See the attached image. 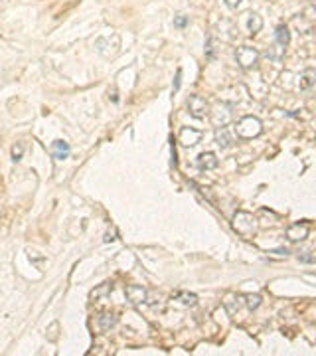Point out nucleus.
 Segmentation results:
<instances>
[{
  "instance_id": "f257e3e1",
  "label": "nucleus",
  "mask_w": 316,
  "mask_h": 356,
  "mask_svg": "<svg viewBox=\"0 0 316 356\" xmlns=\"http://www.w3.org/2000/svg\"><path fill=\"white\" fill-rule=\"evenodd\" d=\"M261 133H263V123H261L259 117L245 115V117H241V119L235 123V135H237L239 139L251 141V139H257Z\"/></svg>"
},
{
  "instance_id": "f03ea898",
  "label": "nucleus",
  "mask_w": 316,
  "mask_h": 356,
  "mask_svg": "<svg viewBox=\"0 0 316 356\" xmlns=\"http://www.w3.org/2000/svg\"><path fill=\"white\" fill-rule=\"evenodd\" d=\"M233 230L243 236V237H251L257 232V220L253 214L249 212H237L233 216Z\"/></svg>"
},
{
  "instance_id": "7ed1b4c3",
  "label": "nucleus",
  "mask_w": 316,
  "mask_h": 356,
  "mask_svg": "<svg viewBox=\"0 0 316 356\" xmlns=\"http://www.w3.org/2000/svg\"><path fill=\"white\" fill-rule=\"evenodd\" d=\"M259 58H261V54H259V49H257V47L241 46V47H237V49H235V60H237L239 68H243V70H251V68H255V66L259 64Z\"/></svg>"
},
{
  "instance_id": "20e7f679",
  "label": "nucleus",
  "mask_w": 316,
  "mask_h": 356,
  "mask_svg": "<svg viewBox=\"0 0 316 356\" xmlns=\"http://www.w3.org/2000/svg\"><path fill=\"white\" fill-rule=\"evenodd\" d=\"M209 119H212L214 127H229V123L233 121V107L229 103H218L212 111V115H209Z\"/></svg>"
},
{
  "instance_id": "39448f33",
  "label": "nucleus",
  "mask_w": 316,
  "mask_h": 356,
  "mask_svg": "<svg viewBox=\"0 0 316 356\" xmlns=\"http://www.w3.org/2000/svg\"><path fill=\"white\" fill-rule=\"evenodd\" d=\"M188 111H190L192 117L202 119V117H205L209 113V103L205 101V97H202V95H190V99H188Z\"/></svg>"
},
{
  "instance_id": "423d86ee",
  "label": "nucleus",
  "mask_w": 316,
  "mask_h": 356,
  "mask_svg": "<svg viewBox=\"0 0 316 356\" xmlns=\"http://www.w3.org/2000/svg\"><path fill=\"white\" fill-rule=\"evenodd\" d=\"M95 47H97V52L103 56V58H113L117 52H119V47H121V38L117 36V40L111 44V38H99L97 42H95Z\"/></svg>"
},
{
  "instance_id": "0eeeda50",
  "label": "nucleus",
  "mask_w": 316,
  "mask_h": 356,
  "mask_svg": "<svg viewBox=\"0 0 316 356\" xmlns=\"http://www.w3.org/2000/svg\"><path fill=\"white\" fill-rule=\"evenodd\" d=\"M308 234H310V226L304 224V222H296V224L289 226L287 232H285L289 241H302V239L308 237Z\"/></svg>"
},
{
  "instance_id": "6e6552de",
  "label": "nucleus",
  "mask_w": 316,
  "mask_h": 356,
  "mask_svg": "<svg viewBox=\"0 0 316 356\" xmlns=\"http://www.w3.org/2000/svg\"><path fill=\"white\" fill-rule=\"evenodd\" d=\"M125 295H127V299L133 303V305H142V303H146V289L142 287V285H129L127 289H125Z\"/></svg>"
},
{
  "instance_id": "1a4fd4ad",
  "label": "nucleus",
  "mask_w": 316,
  "mask_h": 356,
  "mask_svg": "<svg viewBox=\"0 0 316 356\" xmlns=\"http://www.w3.org/2000/svg\"><path fill=\"white\" fill-rule=\"evenodd\" d=\"M49 152H51V157H54L56 161H66L71 155V146L66 141H54V142H51V146H49Z\"/></svg>"
},
{
  "instance_id": "9d476101",
  "label": "nucleus",
  "mask_w": 316,
  "mask_h": 356,
  "mask_svg": "<svg viewBox=\"0 0 316 356\" xmlns=\"http://www.w3.org/2000/svg\"><path fill=\"white\" fill-rule=\"evenodd\" d=\"M200 139H202V133H200L198 129H192V127H184V129L180 131V137H178V141H180L184 146H194V144L200 142Z\"/></svg>"
},
{
  "instance_id": "9b49d317",
  "label": "nucleus",
  "mask_w": 316,
  "mask_h": 356,
  "mask_svg": "<svg viewBox=\"0 0 316 356\" xmlns=\"http://www.w3.org/2000/svg\"><path fill=\"white\" fill-rule=\"evenodd\" d=\"M220 166V159L214 155V152H202L198 157V168L200 170H214Z\"/></svg>"
},
{
  "instance_id": "f8f14e48",
  "label": "nucleus",
  "mask_w": 316,
  "mask_h": 356,
  "mask_svg": "<svg viewBox=\"0 0 316 356\" xmlns=\"http://www.w3.org/2000/svg\"><path fill=\"white\" fill-rule=\"evenodd\" d=\"M172 303L176 307H194L198 303V297L194 293H188V291H178L174 297H172Z\"/></svg>"
},
{
  "instance_id": "ddd939ff",
  "label": "nucleus",
  "mask_w": 316,
  "mask_h": 356,
  "mask_svg": "<svg viewBox=\"0 0 316 356\" xmlns=\"http://www.w3.org/2000/svg\"><path fill=\"white\" fill-rule=\"evenodd\" d=\"M214 137H216L218 146H222V148H229V146L233 144V135L229 133V129H227V127H218Z\"/></svg>"
},
{
  "instance_id": "4468645a",
  "label": "nucleus",
  "mask_w": 316,
  "mask_h": 356,
  "mask_svg": "<svg viewBox=\"0 0 316 356\" xmlns=\"http://www.w3.org/2000/svg\"><path fill=\"white\" fill-rule=\"evenodd\" d=\"M314 83H316V68H306V70L300 73V89L306 91V89H310Z\"/></svg>"
},
{
  "instance_id": "2eb2a0df",
  "label": "nucleus",
  "mask_w": 316,
  "mask_h": 356,
  "mask_svg": "<svg viewBox=\"0 0 316 356\" xmlns=\"http://www.w3.org/2000/svg\"><path fill=\"white\" fill-rule=\"evenodd\" d=\"M261 28H263V18L257 12H249L247 14V30H249V34L255 36V34L261 32Z\"/></svg>"
},
{
  "instance_id": "dca6fc26",
  "label": "nucleus",
  "mask_w": 316,
  "mask_h": 356,
  "mask_svg": "<svg viewBox=\"0 0 316 356\" xmlns=\"http://www.w3.org/2000/svg\"><path fill=\"white\" fill-rule=\"evenodd\" d=\"M117 323H119L117 315H109V313H105V315H101V317H99V329H101V331H111Z\"/></svg>"
},
{
  "instance_id": "f3484780",
  "label": "nucleus",
  "mask_w": 316,
  "mask_h": 356,
  "mask_svg": "<svg viewBox=\"0 0 316 356\" xmlns=\"http://www.w3.org/2000/svg\"><path fill=\"white\" fill-rule=\"evenodd\" d=\"M275 42L277 44H281V46H289V42H291V32H289V28L285 26V24H281V26H277V32H275Z\"/></svg>"
},
{
  "instance_id": "a211bd4d",
  "label": "nucleus",
  "mask_w": 316,
  "mask_h": 356,
  "mask_svg": "<svg viewBox=\"0 0 316 356\" xmlns=\"http://www.w3.org/2000/svg\"><path fill=\"white\" fill-rule=\"evenodd\" d=\"M241 297H237V295H229L227 299H226V309L229 311V315H235L237 311H239V307H241Z\"/></svg>"
},
{
  "instance_id": "6ab92c4d",
  "label": "nucleus",
  "mask_w": 316,
  "mask_h": 356,
  "mask_svg": "<svg viewBox=\"0 0 316 356\" xmlns=\"http://www.w3.org/2000/svg\"><path fill=\"white\" fill-rule=\"evenodd\" d=\"M285 52H287V47L275 42V46L271 47V52H269V56H271V60H273V62H281V60L285 58Z\"/></svg>"
},
{
  "instance_id": "aec40b11",
  "label": "nucleus",
  "mask_w": 316,
  "mask_h": 356,
  "mask_svg": "<svg viewBox=\"0 0 316 356\" xmlns=\"http://www.w3.org/2000/svg\"><path fill=\"white\" fill-rule=\"evenodd\" d=\"M261 301H263V299H261V295H257V293H255V295H245V305L249 307V311H257V309L261 307Z\"/></svg>"
},
{
  "instance_id": "412c9836",
  "label": "nucleus",
  "mask_w": 316,
  "mask_h": 356,
  "mask_svg": "<svg viewBox=\"0 0 316 356\" xmlns=\"http://www.w3.org/2000/svg\"><path fill=\"white\" fill-rule=\"evenodd\" d=\"M205 58L207 60H214L216 58V47H214V36L212 34L207 36V42H205Z\"/></svg>"
},
{
  "instance_id": "4be33fe9",
  "label": "nucleus",
  "mask_w": 316,
  "mask_h": 356,
  "mask_svg": "<svg viewBox=\"0 0 316 356\" xmlns=\"http://www.w3.org/2000/svg\"><path fill=\"white\" fill-rule=\"evenodd\" d=\"M109 291H111V285H109V283H103L97 291H91V297H93V299H101V297L107 295Z\"/></svg>"
},
{
  "instance_id": "5701e85b",
  "label": "nucleus",
  "mask_w": 316,
  "mask_h": 356,
  "mask_svg": "<svg viewBox=\"0 0 316 356\" xmlns=\"http://www.w3.org/2000/svg\"><path fill=\"white\" fill-rule=\"evenodd\" d=\"M188 22H190V16H184V14H178V16H174V26L176 28H186L188 26Z\"/></svg>"
},
{
  "instance_id": "b1692460",
  "label": "nucleus",
  "mask_w": 316,
  "mask_h": 356,
  "mask_svg": "<svg viewBox=\"0 0 316 356\" xmlns=\"http://www.w3.org/2000/svg\"><path fill=\"white\" fill-rule=\"evenodd\" d=\"M180 79H182V70H178L176 71V77H174V85H172V89H174V93L180 89Z\"/></svg>"
},
{
  "instance_id": "393cba45",
  "label": "nucleus",
  "mask_w": 316,
  "mask_h": 356,
  "mask_svg": "<svg viewBox=\"0 0 316 356\" xmlns=\"http://www.w3.org/2000/svg\"><path fill=\"white\" fill-rule=\"evenodd\" d=\"M241 2H243V0H226V4H227L229 8H237Z\"/></svg>"
}]
</instances>
